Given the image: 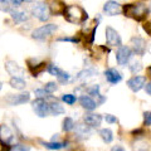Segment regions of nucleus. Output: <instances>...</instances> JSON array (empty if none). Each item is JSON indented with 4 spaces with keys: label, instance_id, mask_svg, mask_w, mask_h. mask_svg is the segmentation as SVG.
Returning a JSON list of instances; mask_svg holds the SVG:
<instances>
[{
    "label": "nucleus",
    "instance_id": "nucleus-1",
    "mask_svg": "<svg viewBox=\"0 0 151 151\" xmlns=\"http://www.w3.org/2000/svg\"><path fill=\"white\" fill-rule=\"evenodd\" d=\"M122 13L127 18H131L136 22H144L147 19L150 8L144 3H132L122 5Z\"/></svg>",
    "mask_w": 151,
    "mask_h": 151
},
{
    "label": "nucleus",
    "instance_id": "nucleus-2",
    "mask_svg": "<svg viewBox=\"0 0 151 151\" xmlns=\"http://www.w3.org/2000/svg\"><path fill=\"white\" fill-rule=\"evenodd\" d=\"M63 17L70 24L81 25L83 23H86V20L88 19V14L79 5H67L63 13Z\"/></svg>",
    "mask_w": 151,
    "mask_h": 151
},
{
    "label": "nucleus",
    "instance_id": "nucleus-3",
    "mask_svg": "<svg viewBox=\"0 0 151 151\" xmlns=\"http://www.w3.org/2000/svg\"><path fill=\"white\" fill-rule=\"evenodd\" d=\"M32 15L37 18L39 22H47L52 15L48 4L44 1L34 3V5L32 6Z\"/></svg>",
    "mask_w": 151,
    "mask_h": 151
},
{
    "label": "nucleus",
    "instance_id": "nucleus-4",
    "mask_svg": "<svg viewBox=\"0 0 151 151\" xmlns=\"http://www.w3.org/2000/svg\"><path fill=\"white\" fill-rule=\"evenodd\" d=\"M57 30H58V27L55 24H45L33 30L32 38L35 40H44L47 38H49L50 35H53Z\"/></svg>",
    "mask_w": 151,
    "mask_h": 151
},
{
    "label": "nucleus",
    "instance_id": "nucleus-5",
    "mask_svg": "<svg viewBox=\"0 0 151 151\" xmlns=\"http://www.w3.org/2000/svg\"><path fill=\"white\" fill-rule=\"evenodd\" d=\"M32 108L33 111L35 112V115L40 119H44L50 113V110H49V103L47 102L44 98H37L32 102Z\"/></svg>",
    "mask_w": 151,
    "mask_h": 151
},
{
    "label": "nucleus",
    "instance_id": "nucleus-6",
    "mask_svg": "<svg viewBox=\"0 0 151 151\" xmlns=\"http://www.w3.org/2000/svg\"><path fill=\"white\" fill-rule=\"evenodd\" d=\"M132 55H134V52H132L131 47L121 45L119 47V49L116 52V60L119 63V65H126V64H129Z\"/></svg>",
    "mask_w": 151,
    "mask_h": 151
},
{
    "label": "nucleus",
    "instance_id": "nucleus-7",
    "mask_svg": "<svg viewBox=\"0 0 151 151\" xmlns=\"http://www.w3.org/2000/svg\"><path fill=\"white\" fill-rule=\"evenodd\" d=\"M105 34H106V42L110 47H117L119 48V47L122 45V39L119 32L115 30L112 27H106Z\"/></svg>",
    "mask_w": 151,
    "mask_h": 151
},
{
    "label": "nucleus",
    "instance_id": "nucleus-8",
    "mask_svg": "<svg viewBox=\"0 0 151 151\" xmlns=\"http://www.w3.org/2000/svg\"><path fill=\"white\" fill-rule=\"evenodd\" d=\"M103 12L108 17L120 15L122 13V5L120 3H117L116 0H108V1L105 3V5H103Z\"/></svg>",
    "mask_w": 151,
    "mask_h": 151
},
{
    "label": "nucleus",
    "instance_id": "nucleus-9",
    "mask_svg": "<svg viewBox=\"0 0 151 151\" xmlns=\"http://www.w3.org/2000/svg\"><path fill=\"white\" fill-rule=\"evenodd\" d=\"M30 101V93H19V94H12L6 98V102L10 106H19V105H24V103Z\"/></svg>",
    "mask_w": 151,
    "mask_h": 151
},
{
    "label": "nucleus",
    "instance_id": "nucleus-10",
    "mask_svg": "<svg viewBox=\"0 0 151 151\" xmlns=\"http://www.w3.org/2000/svg\"><path fill=\"white\" fill-rule=\"evenodd\" d=\"M146 84V77L145 76H134L127 81V86L132 92H139L140 89H142Z\"/></svg>",
    "mask_w": 151,
    "mask_h": 151
},
{
    "label": "nucleus",
    "instance_id": "nucleus-11",
    "mask_svg": "<svg viewBox=\"0 0 151 151\" xmlns=\"http://www.w3.org/2000/svg\"><path fill=\"white\" fill-rule=\"evenodd\" d=\"M131 49L137 55H144L146 52V42L141 37L131 38Z\"/></svg>",
    "mask_w": 151,
    "mask_h": 151
},
{
    "label": "nucleus",
    "instance_id": "nucleus-12",
    "mask_svg": "<svg viewBox=\"0 0 151 151\" xmlns=\"http://www.w3.org/2000/svg\"><path fill=\"white\" fill-rule=\"evenodd\" d=\"M49 6V10H50V14H53V15H63V13L65 10V4L63 0H48L47 1Z\"/></svg>",
    "mask_w": 151,
    "mask_h": 151
},
{
    "label": "nucleus",
    "instance_id": "nucleus-13",
    "mask_svg": "<svg viewBox=\"0 0 151 151\" xmlns=\"http://www.w3.org/2000/svg\"><path fill=\"white\" fill-rule=\"evenodd\" d=\"M83 122L86 125H88L89 127H100L101 126V122H102V116L98 115V113H86L83 116Z\"/></svg>",
    "mask_w": 151,
    "mask_h": 151
},
{
    "label": "nucleus",
    "instance_id": "nucleus-14",
    "mask_svg": "<svg viewBox=\"0 0 151 151\" xmlns=\"http://www.w3.org/2000/svg\"><path fill=\"white\" fill-rule=\"evenodd\" d=\"M105 78L108 83L117 84L122 81V76L116 68H108L105 70Z\"/></svg>",
    "mask_w": 151,
    "mask_h": 151
},
{
    "label": "nucleus",
    "instance_id": "nucleus-15",
    "mask_svg": "<svg viewBox=\"0 0 151 151\" xmlns=\"http://www.w3.org/2000/svg\"><path fill=\"white\" fill-rule=\"evenodd\" d=\"M5 69L12 77H22L23 73H24L23 68H20V65H18V63L14 62V60H6Z\"/></svg>",
    "mask_w": 151,
    "mask_h": 151
},
{
    "label": "nucleus",
    "instance_id": "nucleus-16",
    "mask_svg": "<svg viewBox=\"0 0 151 151\" xmlns=\"http://www.w3.org/2000/svg\"><path fill=\"white\" fill-rule=\"evenodd\" d=\"M10 18L13 19L15 23H25L29 20V15L25 10H18V9H10Z\"/></svg>",
    "mask_w": 151,
    "mask_h": 151
},
{
    "label": "nucleus",
    "instance_id": "nucleus-17",
    "mask_svg": "<svg viewBox=\"0 0 151 151\" xmlns=\"http://www.w3.org/2000/svg\"><path fill=\"white\" fill-rule=\"evenodd\" d=\"M79 103H81V106L87 111H93L96 107H98L97 102L94 101L91 96H86V94L79 97Z\"/></svg>",
    "mask_w": 151,
    "mask_h": 151
},
{
    "label": "nucleus",
    "instance_id": "nucleus-18",
    "mask_svg": "<svg viewBox=\"0 0 151 151\" xmlns=\"http://www.w3.org/2000/svg\"><path fill=\"white\" fill-rule=\"evenodd\" d=\"M27 63H28V68H29L30 73L33 74V77H38V76H39L40 73H43L44 70L47 69L45 62H39V63L32 64L30 62H28V60H27Z\"/></svg>",
    "mask_w": 151,
    "mask_h": 151
},
{
    "label": "nucleus",
    "instance_id": "nucleus-19",
    "mask_svg": "<svg viewBox=\"0 0 151 151\" xmlns=\"http://www.w3.org/2000/svg\"><path fill=\"white\" fill-rule=\"evenodd\" d=\"M100 86L98 84H93V86H91V87H88L87 88V92H88V96H91L92 98H97L98 100V105H101V103H103L106 101V98L102 96L101 94V92H100Z\"/></svg>",
    "mask_w": 151,
    "mask_h": 151
},
{
    "label": "nucleus",
    "instance_id": "nucleus-20",
    "mask_svg": "<svg viewBox=\"0 0 151 151\" xmlns=\"http://www.w3.org/2000/svg\"><path fill=\"white\" fill-rule=\"evenodd\" d=\"M0 140L5 144H10L14 140V135H13L12 130L5 125L0 126Z\"/></svg>",
    "mask_w": 151,
    "mask_h": 151
},
{
    "label": "nucleus",
    "instance_id": "nucleus-21",
    "mask_svg": "<svg viewBox=\"0 0 151 151\" xmlns=\"http://www.w3.org/2000/svg\"><path fill=\"white\" fill-rule=\"evenodd\" d=\"M96 74H97V70L94 69V68H86V69L81 70V72L77 74L76 79H77V81H82V82H84V81H87V79L94 77Z\"/></svg>",
    "mask_w": 151,
    "mask_h": 151
},
{
    "label": "nucleus",
    "instance_id": "nucleus-22",
    "mask_svg": "<svg viewBox=\"0 0 151 151\" xmlns=\"http://www.w3.org/2000/svg\"><path fill=\"white\" fill-rule=\"evenodd\" d=\"M9 83H10V86L13 88L19 89V91H22V89H24L27 87V83L24 79H23V77H12Z\"/></svg>",
    "mask_w": 151,
    "mask_h": 151
},
{
    "label": "nucleus",
    "instance_id": "nucleus-23",
    "mask_svg": "<svg viewBox=\"0 0 151 151\" xmlns=\"http://www.w3.org/2000/svg\"><path fill=\"white\" fill-rule=\"evenodd\" d=\"M49 110H50V113L54 116H58V115H63V113L65 112L64 111V107L60 105L59 102L57 101H52L49 103Z\"/></svg>",
    "mask_w": 151,
    "mask_h": 151
},
{
    "label": "nucleus",
    "instance_id": "nucleus-24",
    "mask_svg": "<svg viewBox=\"0 0 151 151\" xmlns=\"http://www.w3.org/2000/svg\"><path fill=\"white\" fill-rule=\"evenodd\" d=\"M74 129H76L77 135L81 136V137H87L88 135H91V129L86 124H78V125H76Z\"/></svg>",
    "mask_w": 151,
    "mask_h": 151
},
{
    "label": "nucleus",
    "instance_id": "nucleus-25",
    "mask_svg": "<svg viewBox=\"0 0 151 151\" xmlns=\"http://www.w3.org/2000/svg\"><path fill=\"white\" fill-rule=\"evenodd\" d=\"M100 136H101V139L103 140V142H106V144H110V142L113 141V132L110 129L100 130Z\"/></svg>",
    "mask_w": 151,
    "mask_h": 151
},
{
    "label": "nucleus",
    "instance_id": "nucleus-26",
    "mask_svg": "<svg viewBox=\"0 0 151 151\" xmlns=\"http://www.w3.org/2000/svg\"><path fill=\"white\" fill-rule=\"evenodd\" d=\"M40 144L48 150H60L67 146L65 142H44V141H40Z\"/></svg>",
    "mask_w": 151,
    "mask_h": 151
},
{
    "label": "nucleus",
    "instance_id": "nucleus-27",
    "mask_svg": "<svg viewBox=\"0 0 151 151\" xmlns=\"http://www.w3.org/2000/svg\"><path fill=\"white\" fill-rule=\"evenodd\" d=\"M74 127H76V122L73 119H70V117H65V119L63 120V131L64 132H70V131H73L74 130Z\"/></svg>",
    "mask_w": 151,
    "mask_h": 151
},
{
    "label": "nucleus",
    "instance_id": "nucleus-28",
    "mask_svg": "<svg viewBox=\"0 0 151 151\" xmlns=\"http://www.w3.org/2000/svg\"><path fill=\"white\" fill-rule=\"evenodd\" d=\"M62 101L64 103H67V105L72 106V105H74V103H76V101H77V97H76L74 94H70V93L63 94V96H62Z\"/></svg>",
    "mask_w": 151,
    "mask_h": 151
},
{
    "label": "nucleus",
    "instance_id": "nucleus-29",
    "mask_svg": "<svg viewBox=\"0 0 151 151\" xmlns=\"http://www.w3.org/2000/svg\"><path fill=\"white\" fill-rule=\"evenodd\" d=\"M57 79H58V82H59V83L64 84V83L69 82V79H70V76H69V73L64 72V70H60V72H59V74L57 76Z\"/></svg>",
    "mask_w": 151,
    "mask_h": 151
},
{
    "label": "nucleus",
    "instance_id": "nucleus-30",
    "mask_svg": "<svg viewBox=\"0 0 151 151\" xmlns=\"http://www.w3.org/2000/svg\"><path fill=\"white\" fill-rule=\"evenodd\" d=\"M58 42H70V43H79L81 42V35H77V37H62V38H58L57 39Z\"/></svg>",
    "mask_w": 151,
    "mask_h": 151
},
{
    "label": "nucleus",
    "instance_id": "nucleus-31",
    "mask_svg": "<svg viewBox=\"0 0 151 151\" xmlns=\"http://www.w3.org/2000/svg\"><path fill=\"white\" fill-rule=\"evenodd\" d=\"M47 70H48V73H50L52 76L57 77V76L59 74V72H60L62 69H60L59 67H57L55 64H49V65H47Z\"/></svg>",
    "mask_w": 151,
    "mask_h": 151
},
{
    "label": "nucleus",
    "instance_id": "nucleus-32",
    "mask_svg": "<svg viewBox=\"0 0 151 151\" xmlns=\"http://www.w3.org/2000/svg\"><path fill=\"white\" fill-rule=\"evenodd\" d=\"M44 89H45V91L48 92L49 94H52L53 92H55L57 89H58V87H57V83H55V82H48V83H45Z\"/></svg>",
    "mask_w": 151,
    "mask_h": 151
},
{
    "label": "nucleus",
    "instance_id": "nucleus-33",
    "mask_svg": "<svg viewBox=\"0 0 151 151\" xmlns=\"http://www.w3.org/2000/svg\"><path fill=\"white\" fill-rule=\"evenodd\" d=\"M142 69V65H141V63L140 62H132L131 63V65H130V70H131V73H137V72H140V70Z\"/></svg>",
    "mask_w": 151,
    "mask_h": 151
},
{
    "label": "nucleus",
    "instance_id": "nucleus-34",
    "mask_svg": "<svg viewBox=\"0 0 151 151\" xmlns=\"http://www.w3.org/2000/svg\"><path fill=\"white\" fill-rule=\"evenodd\" d=\"M0 10L1 12H10V3L9 0H0Z\"/></svg>",
    "mask_w": 151,
    "mask_h": 151
},
{
    "label": "nucleus",
    "instance_id": "nucleus-35",
    "mask_svg": "<svg viewBox=\"0 0 151 151\" xmlns=\"http://www.w3.org/2000/svg\"><path fill=\"white\" fill-rule=\"evenodd\" d=\"M10 151H30V147L27 145H22V144H18V145H14L12 146Z\"/></svg>",
    "mask_w": 151,
    "mask_h": 151
},
{
    "label": "nucleus",
    "instance_id": "nucleus-36",
    "mask_svg": "<svg viewBox=\"0 0 151 151\" xmlns=\"http://www.w3.org/2000/svg\"><path fill=\"white\" fill-rule=\"evenodd\" d=\"M34 93H35V96H37L38 98H44V97H49V93L47 92L44 88H38V89H35V91H34Z\"/></svg>",
    "mask_w": 151,
    "mask_h": 151
},
{
    "label": "nucleus",
    "instance_id": "nucleus-37",
    "mask_svg": "<svg viewBox=\"0 0 151 151\" xmlns=\"http://www.w3.org/2000/svg\"><path fill=\"white\" fill-rule=\"evenodd\" d=\"M147 149H149L147 144L141 142V141L136 142V145H135V151H147Z\"/></svg>",
    "mask_w": 151,
    "mask_h": 151
},
{
    "label": "nucleus",
    "instance_id": "nucleus-38",
    "mask_svg": "<svg viewBox=\"0 0 151 151\" xmlns=\"http://www.w3.org/2000/svg\"><path fill=\"white\" fill-rule=\"evenodd\" d=\"M103 119L106 120L107 124H117V122H119L117 117H116V116H113V115H110V113H106Z\"/></svg>",
    "mask_w": 151,
    "mask_h": 151
},
{
    "label": "nucleus",
    "instance_id": "nucleus-39",
    "mask_svg": "<svg viewBox=\"0 0 151 151\" xmlns=\"http://www.w3.org/2000/svg\"><path fill=\"white\" fill-rule=\"evenodd\" d=\"M144 125L145 126H151V112L150 111L144 112Z\"/></svg>",
    "mask_w": 151,
    "mask_h": 151
},
{
    "label": "nucleus",
    "instance_id": "nucleus-40",
    "mask_svg": "<svg viewBox=\"0 0 151 151\" xmlns=\"http://www.w3.org/2000/svg\"><path fill=\"white\" fill-rule=\"evenodd\" d=\"M142 28H144V30L146 32V34L151 37V20H146V22L144 23Z\"/></svg>",
    "mask_w": 151,
    "mask_h": 151
},
{
    "label": "nucleus",
    "instance_id": "nucleus-41",
    "mask_svg": "<svg viewBox=\"0 0 151 151\" xmlns=\"http://www.w3.org/2000/svg\"><path fill=\"white\" fill-rule=\"evenodd\" d=\"M9 3H10V5H13L14 8H19L24 3V0H9Z\"/></svg>",
    "mask_w": 151,
    "mask_h": 151
},
{
    "label": "nucleus",
    "instance_id": "nucleus-42",
    "mask_svg": "<svg viewBox=\"0 0 151 151\" xmlns=\"http://www.w3.org/2000/svg\"><path fill=\"white\" fill-rule=\"evenodd\" d=\"M145 91H146V93L151 96V82H147L145 84Z\"/></svg>",
    "mask_w": 151,
    "mask_h": 151
},
{
    "label": "nucleus",
    "instance_id": "nucleus-43",
    "mask_svg": "<svg viewBox=\"0 0 151 151\" xmlns=\"http://www.w3.org/2000/svg\"><path fill=\"white\" fill-rule=\"evenodd\" d=\"M111 151H125V149L121 147V146H113L111 149Z\"/></svg>",
    "mask_w": 151,
    "mask_h": 151
},
{
    "label": "nucleus",
    "instance_id": "nucleus-44",
    "mask_svg": "<svg viewBox=\"0 0 151 151\" xmlns=\"http://www.w3.org/2000/svg\"><path fill=\"white\" fill-rule=\"evenodd\" d=\"M6 150H8L6 146H4V144L0 142V151H6ZM9 151H10V150H9Z\"/></svg>",
    "mask_w": 151,
    "mask_h": 151
},
{
    "label": "nucleus",
    "instance_id": "nucleus-45",
    "mask_svg": "<svg viewBox=\"0 0 151 151\" xmlns=\"http://www.w3.org/2000/svg\"><path fill=\"white\" fill-rule=\"evenodd\" d=\"M146 72H147V74L151 77V65H150V67H147V69H146Z\"/></svg>",
    "mask_w": 151,
    "mask_h": 151
},
{
    "label": "nucleus",
    "instance_id": "nucleus-46",
    "mask_svg": "<svg viewBox=\"0 0 151 151\" xmlns=\"http://www.w3.org/2000/svg\"><path fill=\"white\" fill-rule=\"evenodd\" d=\"M24 1H27V3H34L35 0H24Z\"/></svg>",
    "mask_w": 151,
    "mask_h": 151
},
{
    "label": "nucleus",
    "instance_id": "nucleus-47",
    "mask_svg": "<svg viewBox=\"0 0 151 151\" xmlns=\"http://www.w3.org/2000/svg\"><path fill=\"white\" fill-rule=\"evenodd\" d=\"M1 87H3V83H1V82H0V89H1Z\"/></svg>",
    "mask_w": 151,
    "mask_h": 151
},
{
    "label": "nucleus",
    "instance_id": "nucleus-48",
    "mask_svg": "<svg viewBox=\"0 0 151 151\" xmlns=\"http://www.w3.org/2000/svg\"><path fill=\"white\" fill-rule=\"evenodd\" d=\"M150 13H151V6H150Z\"/></svg>",
    "mask_w": 151,
    "mask_h": 151
},
{
    "label": "nucleus",
    "instance_id": "nucleus-49",
    "mask_svg": "<svg viewBox=\"0 0 151 151\" xmlns=\"http://www.w3.org/2000/svg\"><path fill=\"white\" fill-rule=\"evenodd\" d=\"M150 52H151V47H150Z\"/></svg>",
    "mask_w": 151,
    "mask_h": 151
}]
</instances>
